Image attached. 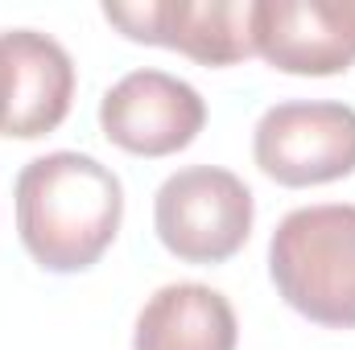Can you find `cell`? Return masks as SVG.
<instances>
[{
    "mask_svg": "<svg viewBox=\"0 0 355 350\" xmlns=\"http://www.w3.org/2000/svg\"><path fill=\"white\" fill-rule=\"evenodd\" d=\"M207 124V103L186 79L166 71H128L99 99L103 136L132 157H170L194 145Z\"/></svg>",
    "mask_w": 355,
    "mask_h": 350,
    "instance_id": "obj_6",
    "label": "cell"
},
{
    "mask_svg": "<svg viewBox=\"0 0 355 350\" xmlns=\"http://www.w3.org/2000/svg\"><path fill=\"white\" fill-rule=\"evenodd\" d=\"M240 322L232 301L198 280L162 284L137 313L132 350H236Z\"/></svg>",
    "mask_w": 355,
    "mask_h": 350,
    "instance_id": "obj_9",
    "label": "cell"
},
{
    "mask_svg": "<svg viewBox=\"0 0 355 350\" xmlns=\"http://www.w3.org/2000/svg\"><path fill=\"white\" fill-rule=\"evenodd\" d=\"M103 17L124 37L182 50L202 66H236L257 54L252 0H107Z\"/></svg>",
    "mask_w": 355,
    "mask_h": 350,
    "instance_id": "obj_5",
    "label": "cell"
},
{
    "mask_svg": "<svg viewBox=\"0 0 355 350\" xmlns=\"http://www.w3.org/2000/svg\"><path fill=\"white\" fill-rule=\"evenodd\" d=\"M252 157L277 185H327L355 174V107L335 99H285L252 132Z\"/></svg>",
    "mask_w": 355,
    "mask_h": 350,
    "instance_id": "obj_4",
    "label": "cell"
},
{
    "mask_svg": "<svg viewBox=\"0 0 355 350\" xmlns=\"http://www.w3.org/2000/svg\"><path fill=\"white\" fill-rule=\"evenodd\" d=\"M252 190L219 165H186L162 181L153 198V227L166 252L186 264L232 260L252 235Z\"/></svg>",
    "mask_w": 355,
    "mask_h": 350,
    "instance_id": "obj_3",
    "label": "cell"
},
{
    "mask_svg": "<svg viewBox=\"0 0 355 350\" xmlns=\"http://www.w3.org/2000/svg\"><path fill=\"white\" fill-rule=\"evenodd\" d=\"M0 75V136L37 140L67 120L75 99V62L62 42L37 29H4Z\"/></svg>",
    "mask_w": 355,
    "mask_h": 350,
    "instance_id": "obj_8",
    "label": "cell"
},
{
    "mask_svg": "<svg viewBox=\"0 0 355 350\" xmlns=\"http://www.w3.org/2000/svg\"><path fill=\"white\" fill-rule=\"evenodd\" d=\"M17 235L46 272H87L124 219V185L87 153H46L17 174Z\"/></svg>",
    "mask_w": 355,
    "mask_h": 350,
    "instance_id": "obj_1",
    "label": "cell"
},
{
    "mask_svg": "<svg viewBox=\"0 0 355 350\" xmlns=\"http://www.w3.org/2000/svg\"><path fill=\"white\" fill-rule=\"evenodd\" d=\"M268 276L289 309L327 330L355 326V206L289 210L268 239Z\"/></svg>",
    "mask_w": 355,
    "mask_h": 350,
    "instance_id": "obj_2",
    "label": "cell"
},
{
    "mask_svg": "<svg viewBox=\"0 0 355 350\" xmlns=\"http://www.w3.org/2000/svg\"><path fill=\"white\" fill-rule=\"evenodd\" d=\"M252 42L272 71L339 75L355 62V0H252Z\"/></svg>",
    "mask_w": 355,
    "mask_h": 350,
    "instance_id": "obj_7",
    "label": "cell"
}]
</instances>
